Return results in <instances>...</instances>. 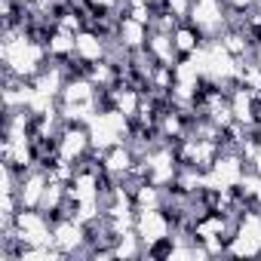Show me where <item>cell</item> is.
I'll return each mask as SVG.
<instances>
[{
    "label": "cell",
    "mask_w": 261,
    "mask_h": 261,
    "mask_svg": "<svg viewBox=\"0 0 261 261\" xmlns=\"http://www.w3.org/2000/svg\"><path fill=\"white\" fill-rule=\"evenodd\" d=\"M86 126H89L92 151H108V148H114V145H126V142H129L133 120H129L126 114H120L117 108H111V111H95V117H92Z\"/></svg>",
    "instance_id": "1"
},
{
    "label": "cell",
    "mask_w": 261,
    "mask_h": 261,
    "mask_svg": "<svg viewBox=\"0 0 261 261\" xmlns=\"http://www.w3.org/2000/svg\"><path fill=\"white\" fill-rule=\"evenodd\" d=\"M227 13H230V7L224 4V0H194L188 22H194L212 40V37H218L227 28Z\"/></svg>",
    "instance_id": "2"
},
{
    "label": "cell",
    "mask_w": 261,
    "mask_h": 261,
    "mask_svg": "<svg viewBox=\"0 0 261 261\" xmlns=\"http://www.w3.org/2000/svg\"><path fill=\"white\" fill-rule=\"evenodd\" d=\"M59 151L62 160L77 163L83 157L92 154V139H89V126L86 123H65L62 133H59Z\"/></svg>",
    "instance_id": "3"
},
{
    "label": "cell",
    "mask_w": 261,
    "mask_h": 261,
    "mask_svg": "<svg viewBox=\"0 0 261 261\" xmlns=\"http://www.w3.org/2000/svg\"><path fill=\"white\" fill-rule=\"evenodd\" d=\"M53 246L65 258H86V224H80V221H59L53 227Z\"/></svg>",
    "instance_id": "4"
},
{
    "label": "cell",
    "mask_w": 261,
    "mask_h": 261,
    "mask_svg": "<svg viewBox=\"0 0 261 261\" xmlns=\"http://www.w3.org/2000/svg\"><path fill=\"white\" fill-rule=\"evenodd\" d=\"M136 233L142 237L145 246H151V243H157L163 237H172V224H169L166 209L160 206V209H142V212H136Z\"/></svg>",
    "instance_id": "5"
},
{
    "label": "cell",
    "mask_w": 261,
    "mask_h": 261,
    "mask_svg": "<svg viewBox=\"0 0 261 261\" xmlns=\"http://www.w3.org/2000/svg\"><path fill=\"white\" fill-rule=\"evenodd\" d=\"M49 185V172L46 169H28L22 178H19V206L22 209H40V200H43V191Z\"/></svg>",
    "instance_id": "6"
},
{
    "label": "cell",
    "mask_w": 261,
    "mask_h": 261,
    "mask_svg": "<svg viewBox=\"0 0 261 261\" xmlns=\"http://www.w3.org/2000/svg\"><path fill=\"white\" fill-rule=\"evenodd\" d=\"M136 151L129 148V145H114V148H108V151H101V163H105V169L111 172V175H117V178H126L129 172H133V166H136Z\"/></svg>",
    "instance_id": "7"
},
{
    "label": "cell",
    "mask_w": 261,
    "mask_h": 261,
    "mask_svg": "<svg viewBox=\"0 0 261 261\" xmlns=\"http://www.w3.org/2000/svg\"><path fill=\"white\" fill-rule=\"evenodd\" d=\"M148 37H151V28L133 16H123L120 19V31H117V40L126 46V49H145L148 46Z\"/></svg>",
    "instance_id": "8"
},
{
    "label": "cell",
    "mask_w": 261,
    "mask_h": 261,
    "mask_svg": "<svg viewBox=\"0 0 261 261\" xmlns=\"http://www.w3.org/2000/svg\"><path fill=\"white\" fill-rule=\"evenodd\" d=\"M209 37L194 25V22H181L175 31H172V43H175V49H178V56H194L203 43H206Z\"/></svg>",
    "instance_id": "9"
},
{
    "label": "cell",
    "mask_w": 261,
    "mask_h": 261,
    "mask_svg": "<svg viewBox=\"0 0 261 261\" xmlns=\"http://www.w3.org/2000/svg\"><path fill=\"white\" fill-rule=\"evenodd\" d=\"M77 56L83 59V62H101L105 56H108V40L101 37V34H95L92 28H83L80 34H77Z\"/></svg>",
    "instance_id": "10"
},
{
    "label": "cell",
    "mask_w": 261,
    "mask_h": 261,
    "mask_svg": "<svg viewBox=\"0 0 261 261\" xmlns=\"http://www.w3.org/2000/svg\"><path fill=\"white\" fill-rule=\"evenodd\" d=\"M145 49L151 53V59H154L157 65H175V62L181 59L178 49H175V43H172V34H163V31H151Z\"/></svg>",
    "instance_id": "11"
},
{
    "label": "cell",
    "mask_w": 261,
    "mask_h": 261,
    "mask_svg": "<svg viewBox=\"0 0 261 261\" xmlns=\"http://www.w3.org/2000/svg\"><path fill=\"white\" fill-rule=\"evenodd\" d=\"M224 4H227L230 10H240V13H249V10H255V7H258V0H224Z\"/></svg>",
    "instance_id": "12"
},
{
    "label": "cell",
    "mask_w": 261,
    "mask_h": 261,
    "mask_svg": "<svg viewBox=\"0 0 261 261\" xmlns=\"http://www.w3.org/2000/svg\"><path fill=\"white\" fill-rule=\"evenodd\" d=\"M255 62H258V68H261V46L255 49Z\"/></svg>",
    "instance_id": "13"
},
{
    "label": "cell",
    "mask_w": 261,
    "mask_h": 261,
    "mask_svg": "<svg viewBox=\"0 0 261 261\" xmlns=\"http://www.w3.org/2000/svg\"><path fill=\"white\" fill-rule=\"evenodd\" d=\"M22 4H31V0H22Z\"/></svg>",
    "instance_id": "14"
},
{
    "label": "cell",
    "mask_w": 261,
    "mask_h": 261,
    "mask_svg": "<svg viewBox=\"0 0 261 261\" xmlns=\"http://www.w3.org/2000/svg\"><path fill=\"white\" fill-rule=\"evenodd\" d=\"M258 10H261V0H258Z\"/></svg>",
    "instance_id": "15"
}]
</instances>
